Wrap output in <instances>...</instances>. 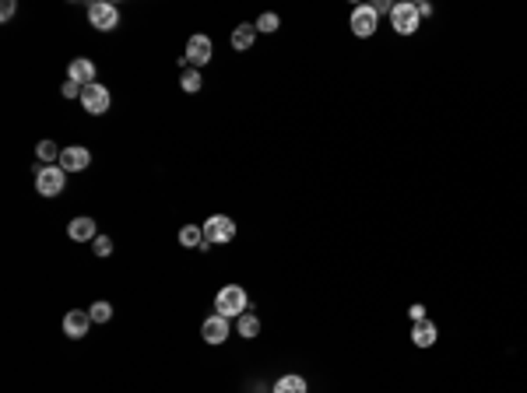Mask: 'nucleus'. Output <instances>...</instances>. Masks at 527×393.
<instances>
[{
  "instance_id": "1",
  "label": "nucleus",
  "mask_w": 527,
  "mask_h": 393,
  "mask_svg": "<svg viewBox=\"0 0 527 393\" xmlns=\"http://www.w3.org/2000/svg\"><path fill=\"white\" fill-rule=\"evenodd\" d=\"M214 309H218V316L232 319V316H242V312L249 309V298H246V291H242L239 284H225V288L214 295Z\"/></svg>"
},
{
  "instance_id": "2",
  "label": "nucleus",
  "mask_w": 527,
  "mask_h": 393,
  "mask_svg": "<svg viewBox=\"0 0 527 393\" xmlns=\"http://www.w3.org/2000/svg\"><path fill=\"white\" fill-rule=\"evenodd\" d=\"M422 25V15H418V4H408V0H401V4H394L390 11V29L397 36H415Z\"/></svg>"
},
{
  "instance_id": "3",
  "label": "nucleus",
  "mask_w": 527,
  "mask_h": 393,
  "mask_svg": "<svg viewBox=\"0 0 527 393\" xmlns=\"http://www.w3.org/2000/svg\"><path fill=\"white\" fill-rule=\"evenodd\" d=\"M204 242L207 246H221V242H232L235 239V221L228 214H211L204 225Z\"/></svg>"
},
{
  "instance_id": "4",
  "label": "nucleus",
  "mask_w": 527,
  "mask_h": 393,
  "mask_svg": "<svg viewBox=\"0 0 527 393\" xmlns=\"http://www.w3.org/2000/svg\"><path fill=\"white\" fill-rule=\"evenodd\" d=\"M64 186H67V172H64L60 165H43V169L36 172V190H39V197H60Z\"/></svg>"
},
{
  "instance_id": "5",
  "label": "nucleus",
  "mask_w": 527,
  "mask_h": 393,
  "mask_svg": "<svg viewBox=\"0 0 527 393\" xmlns=\"http://www.w3.org/2000/svg\"><path fill=\"white\" fill-rule=\"evenodd\" d=\"M81 106H85V113H92V116H106L109 106H113V95H109L106 85H85V88H81Z\"/></svg>"
},
{
  "instance_id": "6",
  "label": "nucleus",
  "mask_w": 527,
  "mask_h": 393,
  "mask_svg": "<svg viewBox=\"0 0 527 393\" xmlns=\"http://www.w3.org/2000/svg\"><path fill=\"white\" fill-rule=\"evenodd\" d=\"M88 22L99 32H113L120 25V11L113 4H106V0H95V4H88Z\"/></svg>"
},
{
  "instance_id": "7",
  "label": "nucleus",
  "mask_w": 527,
  "mask_h": 393,
  "mask_svg": "<svg viewBox=\"0 0 527 393\" xmlns=\"http://www.w3.org/2000/svg\"><path fill=\"white\" fill-rule=\"evenodd\" d=\"M376 29H380V15L373 11V4H359V8L352 11V32H355L359 39H369Z\"/></svg>"
},
{
  "instance_id": "8",
  "label": "nucleus",
  "mask_w": 527,
  "mask_h": 393,
  "mask_svg": "<svg viewBox=\"0 0 527 393\" xmlns=\"http://www.w3.org/2000/svg\"><path fill=\"white\" fill-rule=\"evenodd\" d=\"M57 165H60L64 172H85V169L92 165V151H88V148H81V144H74V148H64Z\"/></svg>"
},
{
  "instance_id": "9",
  "label": "nucleus",
  "mask_w": 527,
  "mask_h": 393,
  "mask_svg": "<svg viewBox=\"0 0 527 393\" xmlns=\"http://www.w3.org/2000/svg\"><path fill=\"white\" fill-rule=\"evenodd\" d=\"M211 60V39L207 36H190V43H186V67H204Z\"/></svg>"
},
{
  "instance_id": "10",
  "label": "nucleus",
  "mask_w": 527,
  "mask_h": 393,
  "mask_svg": "<svg viewBox=\"0 0 527 393\" xmlns=\"http://www.w3.org/2000/svg\"><path fill=\"white\" fill-rule=\"evenodd\" d=\"M88 326H92V316H88V309H71V312L64 316V333H67L71 340H81V337H88Z\"/></svg>"
},
{
  "instance_id": "11",
  "label": "nucleus",
  "mask_w": 527,
  "mask_h": 393,
  "mask_svg": "<svg viewBox=\"0 0 527 393\" xmlns=\"http://www.w3.org/2000/svg\"><path fill=\"white\" fill-rule=\"evenodd\" d=\"M200 337L207 340V344H225L228 340V319L225 316H207L204 323H200Z\"/></svg>"
},
{
  "instance_id": "12",
  "label": "nucleus",
  "mask_w": 527,
  "mask_h": 393,
  "mask_svg": "<svg viewBox=\"0 0 527 393\" xmlns=\"http://www.w3.org/2000/svg\"><path fill=\"white\" fill-rule=\"evenodd\" d=\"M67 81H74V85H95V64L88 60V57H78V60H71V67H67Z\"/></svg>"
},
{
  "instance_id": "13",
  "label": "nucleus",
  "mask_w": 527,
  "mask_h": 393,
  "mask_svg": "<svg viewBox=\"0 0 527 393\" xmlns=\"http://www.w3.org/2000/svg\"><path fill=\"white\" fill-rule=\"evenodd\" d=\"M436 337H439V330H436V323H432V319L411 323V344H415V347H432V344H436Z\"/></svg>"
},
{
  "instance_id": "14",
  "label": "nucleus",
  "mask_w": 527,
  "mask_h": 393,
  "mask_svg": "<svg viewBox=\"0 0 527 393\" xmlns=\"http://www.w3.org/2000/svg\"><path fill=\"white\" fill-rule=\"evenodd\" d=\"M67 235H71L74 242H88V239H95V235H99V228H95V221H92V218H85V214H81V218H74V221L67 225Z\"/></svg>"
},
{
  "instance_id": "15",
  "label": "nucleus",
  "mask_w": 527,
  "mask_h": 393,
  "mask_svg": "<svg viewBox=\"0 0 527 393\" xmlns=\"http://www.w3.org/2000/svg\"><path fill=\"white\" fill-rule=\"evenodd\" d=\"M253 43H256V25H239V29H232V50H235V53H246Z\"/></svg>"
},
{
  "instance_id": "16",
  "label": "nucleus",
  "mask_w": 527,
  "mask_h": 393,
  "mask_svg": "<svg viewBox=\"0 0 527 393\" xmlns=\"http://www.w3.org/2000/svg\"><path fill=\"white\" fill-rule=\"evenodd\" d=\"M179 242H183L186 249H197V246H200V249H211V246L204 242V228H200V225H183V228H179Z\"/></svg>"
},
{
  "instance_id": "17",
  "label": "nucleus",
  "mask_w": 527,
  "mask_h": 393,
  "mask_svg": "<svg viewBox=\"0 0 527 393\" xmlns=\"http://www.w3.org/2000/svg\"><path fill=\"white\" fill-rule=\"evenodd\" d=\"M310 386H306V379L299 375V372H285L278 382H275V393H306Z\"/></svg>"
},
{
  "instance_id": "18",
  "label": "nucleus",
  "mask_w": 527,
  "mask_h": 393,
  "mask_svg": "<svg viewBox=\"0 0 527 393\" xmlns=\"http://www.w3.org/2000/svg\"><path fill=\"white\" fill-rule=\"evenodd\" d=\"M179 88H183L186 95L200 92V88H204V81H200V71H197V67H186V71H183V78H179Z\"/></svg>"
},
{
  "instance_id": "19",
  "label": "nucleus",
  "mask_w": 527,
  "mask_h": 393,
  "mask_svg": "<svg viewBox=\"0 0 527 393\" xmlns=\"http://www.w3.org/2000/svg\"><path fill=\"white\" fill-rule=\"evenodd\" d=\"M256 333H260V319H256L253 312H242V316H239V337L253 340Z\"/></svg>"
},
{
  "instance_id": "20",
  "label": "nucleus",
  "mask_w": 527,
  "mask_h": 393,
  "mask_svg": "<svg viewBox=\"0 0 527 393\" xmlns=\"http://www.w3.org/2000/svg\"><path fill=\"white\" fill-rule=\"evenodd\" d=\"M88 316H92V323H109V319H113V305H109V302H92V305H88Z\"/></svg>"
},
{
  "instance_id": "21",
  "label": "nucleus",
  "mask_w": 527,
  "mask_h": 393,
  "mask_svg": "<svg viewBox=\"0 0 527 393\" xmlns=\"http://www.w3.org/2000/svg\"><path fill=\"white\" fill-rule=\"evenodd\" d=\"M278 29H282V18H278L275 11H268V15L256 18V32H278Z\"/></svg>"
},
{
  "instance_id": "22",
  "label": "nucleus",
  "mask_w": 527,
  "mask_h": 393,
  "mask_svg": "<svg viewBox=\"0 0 527 393\" xmlns=\"http://www.w3.org/2000/svg\"><path fill=\"white\" fill-rule=\"evenodd\" d=\"M36 151H39V158H43L46 165H53V158L60 162V148H57L53 141H39V148H36Z\"/></svg>"
},
{
  "instance_id": "23",
  "label": "nucleus",
  "mask_w": 527,
  "mask_h": 393,
  "mask_svg": "<svg viewBox=\"0 0 527 393\" xmlns=\"http://www.w3.org/2000/svg\"><path fill=\"white\" fill-rule=\"evenodd\" d=\"M92 246H95V256H102V260L113 253V239H109V235H95V239H92Z\"/></svg>"
},
{
  "instance_id": "24",
  "label": "nucleus",
  "mask_w": 527,
  "mask_h": 393,
  "mask_svg": "<svg viewBox=\"0 0 527 393\" xmlns=\"http://www.w3.org/2000/svg\"><path fill=\"white\" fill-rule=\"evenodd\" d=\"M408 316H411V323H422V319H425V305H418V302H415V305L408 309Z\"/></svg>"
},
{
  "instance_id": "25",
  "label": "nucleus",
  "mask_w": 527,
  "mask_h": 393,
  "mask_svg": "<svg viewBox=\"0 0 527 393\" xmlns=\"http://www.w3.org/2000/svg\"><path fill=\"white\" fill-rule=\"evenodd\" d=\"M64 99H81V88H78L74 81H67V85H64Z\"/></svg>"
},
{
  "instance_id": "26",
  "label": "nucleus",
  "mask_w": 527,
  "mask_h": 393,
  "mask_svg": "<svg viewBox=\"0 0 527 393\" xmlns=\"http://www.w3.org/2000/svg\"><path fill=\"white\" fill-rule=\"evenodd\" d=\"M373 11H376V15H390V11H394V4H387V0H376Z\"/></svg>"
},
{
  "instance_id": "27",
  "label": "nucleus",
  "mask_w": 527,
  "mask_h": 393,
  "mask_svg": "<svg viewBox=\"0 0 527 393\" xmlns=\"http://www.w3.org/2000/svg\"><path fill=\"white\" fill-rule=\"evenodd\" d=\"M11 15H15V0H4V8H0V18H4V22H8Z\"/></svg>"
}]
</instances>
